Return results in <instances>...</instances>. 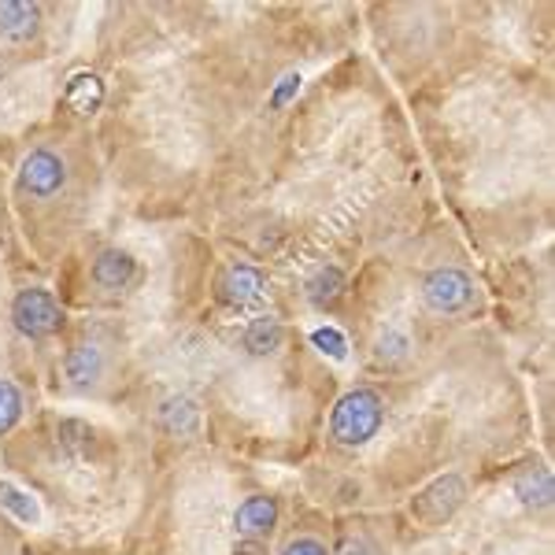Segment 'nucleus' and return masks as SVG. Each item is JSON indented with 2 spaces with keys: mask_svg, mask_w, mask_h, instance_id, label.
Wrapping results in <instances>:
<instances>
[{
  "mask_svg": "<svg viewBox=\"0 0 555 555\" xmlns=\"http://www.w3.org/2000/svg\"><path fill=\"white\" fill-rule=\"evenodd\" d=\"M385 423V400L374 389H352L334 404L330 415V437L341 449H363Z\"/></svg>",
  "mask_w": 555,
  "mask_h": 555,
  "instance_id": "1",
  "label": "nucleus"
},
{
  "mask_svg": "<svg viewBox=\"0 0 555 555\" xmlns=\"http://www.w3.org/2000/svg\"><path fill=\"white\" fill-rule=\"evenodd\" d=\"M12 326L30 341H44V337L64 330V308L49 289H23L12 300Z\"/></svg>",
  "mask_w": 555,
  "mask_h": 555,
  "instance_id": "2",
  "label": "nucleus"
},
{
  "mask_svg": "<svg viewBox=\"0 0 555 555\" xmlns=\"http://www.w3.org/2000/svg\"><path fill=\"white\" fill-rule=\"evenodd\" d=\"M423 297L429 304V311H437V315H460L474 300V282L460 267H437V271L426 274Z\"/></svg>",
  "mask_w": 555,
  "mask_h": 555,
  "instance_id": "3",
  "label": "nucleus"
},
{
  "mask_svg": "<svg viewBox=\"0 0 555 555\" xmlns=\"http://www.w3.org/2000/svg\"><path fill=\"white\" fill-rule=\"evenodd\" d=\"M467 500V486H463L460 474H444V478L429 481V486L411 500V515L426 526H441L444 518L460 512V504Z\"/></svg>",
  "mask_w": 555,
  "mask_h": 555,
  "instance_id": "4",
  "label": "nucleus"
},
{
  "mask_svg": "<svg viewBox=\"0 0 555 555\" xmlns=\"http://www.w3.org/2000/svg\"><path fill=\"white\" fill-rule=\"evenodd\" d=\"M67 182V164L56 156V152L49 149H34L30 156L20 164V185L23 193L38 196V201H44V196L60 193Z\"/></svg>",
  "mask_w": 555,
  "mask_h": 555,
  "instance_id": "5",
  "label": "nucleus"
},
{
  "mask_svg": "<svg viewBox=\"0 0 555 555\" xmlns=\"http://www.w3.org/2000/svg\"><path fill=\"white\" fill-rule=\"evenodd\" d=\"M278 526V500L274 496H248L234 515V530L245 541H259Z\"/></svg>",
  "mask_w": 555,
  "mask_h": 555,
  "instance_id": "6",
  "label": "nucleus"
},
{
  "mask_svg": "<svg viewBox=\"0 0 555 555\" xmlns=\"http://www.w3.org/2000/svg\"><path fill=\"white\" fill-rule=\"evenodd\" d=\"M104 104V82L101 75H93V70H78V75H70V82L64 89V107L70 115H78V119H89V115H96Z\"/></svg>",
  "mask_w": 555,
  "mask_h": 555,
  "instance_id": "7",
  "label": "nucleus"
},
{
  "mask_svg": "<svg viewBox=\"0 0 555 555\" xmlns=\"http://www.w3.org/2000/svg\"><path fill=\"white\" fill-rule=\"evenodd\" d=\"M133 274H138V263H133L130 253H122V248H104V253L93 259V282L107 293L127 289L133 282Z\"/></svg>",
  "mask_w": 555,
  "mask_h": 555,
  "instance_id": "8",
  "label": "nucleus"
},
{
  "mask_svg": "<svg viewBox=\"0 0 555 555\" xmlns=\"http://www.w3.org/2000/svg\"><path fill=\"white\" fill-rule=\"evenodd\" d=\"M41 12L26 0H0V38L4 41H30L38 34Z\"/></svg>",
  "mask_w": 555,
  "mask_h": 555,
  "instance_id": "9",
  "label": "nucleus"
},
{
  "mask_svg": "<svg viewBox=\"0 0 555 555\" xmlns=\"http://www.w3.org/2000/svg\"><path fill=\"white\" fill-rule=\"evenodd\" d=\"M263 274L256 271V267H248V263H237V267H230L227 274H222V282H219V297L227 300V304H253L259 293H263Z\"/></svg>",
  "mask_w": 555,
  "mask_h": 555,
  "instance_id": "10",
  "label": "nucleus"
},
{
  "mask_svg": "<svg viewBox=\"0 0 555 555\" xmlns=\"http://www.w3.org/2000/svg\"><path fill=\"white\" fill-rule=\"evenodd\" d=\"M515 496L522 500L526 507H548L555 496L552 486V470L548 467H530L515 478Z\"/></svg>",
  "mask_w": 555,
  "mask_h": 555,
  "instance_id": "11",
  "label": "nucleus"
},
{
  "mask_svg": "<svg viewBox=\"0 0 555 555\" xmlns=\"http://www.w3.org/2000/svg\"><path fill=\"white\" fill-rule=\"evenodd\" d=\"M101 374H104V352L96 345H78L67 352V378L75 382L78 389L93 385Z\"/></svg>",
  "mask_w": 555,
  "mask_h": 555,
  "instance_id": "12",
  "label": "nucleus"
},
{
  "mask_svg": "<svg viewBox=\"0 0 555 555\" xmlns=\"http://www.w3.org/2000/svg\"><path fill=\"white\" fill-rule=\"evenodd\" d=\"M245 348L253 356H271L282 348V326H278V319L271 315H259L248 322V330H245Z\"/></svg>",
  "mask_w": 555,
  "mask_h": 555,
  "instance_id": "13",
  "label": "nucleus"
},
{
  "mask_svg": "<svg viewBox=\"0 0 555 555\" xmlns=\"http://www.w3.org/2000/svg\"><path fill=\"white\" fill-rule=\"evenodd\" d=\"M159 418H164V426L171 429V434H193L201 411H196L193 400L171 397V400H164V408H159Z\"/></svg>",
  "mask_w": 555,
  "mask_h": 555,
  "instance_id": "14",
  "label": "nucleus"
},
{
  "mask_svg": "<svg viewBox=\"0 0 555 555\" xmlns=\"http://www.w3.org/2000/svg\"><path fill=\"white\" fill-rule=\"evenodd\" d=\"M345 289V274L337 267H322L308 278V297L311 304H334Z\"/></svg>",
  "mask_w": 555,
  "mask_h": 555,
  "instance_id": "15",
  "label": "nucleus"
},
{
  "mask_svg": "<svg viewBox=\"0 0 555 555\" xmlns=\"http://www.w3.org/2000/svg\"><path fill=\"white\" fill-rule=\"evenodd\" d=\"M0 504L8 507L20 522H38L41 512H38V504H34V496H26L23 489H15L12 481H0Z\"/></svg>",
  "mask_w": 555,
  "mask_h": 555,
  "instance_id": "16",
  "label": "nucleus"
},
{
  "mask_svg": "<svg viewBox=\"0 0 555 555\" xmlns=\"http://www.w3.org/2000/svg\"><path fill=\"white\" fill-rule=\"evenodd\" d=\"M23 418V392L15 382L0 378V437Z\"/></svg>",
  "mask_w": 555,
  "mask_h": 555,
  "instance_id": "17",
  "label": "nucleus"
},
{
  "mask_svg": "<svg viewBox=\"0 0 555 555\" xmlns=\"http://www.w3.org/2000/svg\"><path fill=\"white\" fill-rule=\"evenodd\" d=\"M56 437L67 452H86L89 441H93V429H89L82 418H64V423L56 426Z\"/></svg>",
  "mask_w": 555,
  "mask_h": 555,
  "instance_id": "18",
  "label": "nucleus"
},
{
  "mask_svg": "<svg viewBox=\"0 0 555 555\" xmlns=\"http://www.w3.org/2000/svg\"><path fill=\"white\" fill-rule=\"evenodd\" d=\"M311 345H315L322 356H330V360H345V356H348L345 334H341V330H334V326H319L315 334H311Z\"/></svg>",
  "mask_w": 555,
  "mask_h": 555,
  "instance_id": "19",
  "label": "nucleus"
},
{
  "mask_svg": "<svg viewBox=\"0 0 555 555\" xmlns=\"http://www.w3.org/2000/svg\"><path fill=\"white\" fill-rule=\"evenodd\" d=\"M374 356H378L382 363H404L408 360V337L397 334V330H389L385 337H378V348H374Z\"/></svg>",
  "mask_w": 555,
  "mask_h": 555,
  "instance_id": "20",
  "label": "nucleus"
},
{
  "mask_svg": "<svg viewBox=\"0 0 555 555\" xmlns=\"http://www.w3.org/2000/svg\"><path fill=\"white\" fill-rule=\"evenodd\" d=\"M297 93H300V75H297V70H289V75L278 78V89L271 93V107L278 112V107H285Z\"/></svg>",
  "mask_w": 555,
  "mask_h": 555,
  "instance_id": "21",
  "label": "nucleus"
},
{
  "mask_svg": "<svg viewBox=\"0 0 555 555\" xmlns=\"http://www.w3.org/2000/svg\"><path fill=\"white\" fill-rule=\"evenodd\" d=\"M282 555H330L326 544H319L315 537H297L282 548Z\"/></svg>",
  "mask_w": 555,
  "mask_h": 555,
  "instance_id": "22",
  "label": "nucleus"
},
{
  "mask_svg": "<svg viewBox=\"0 0 555 555\" xmlns=\"http://www.w3.org/2000/svg\"><path fill=\"white\" fill-rule=\"evenodd\" d=\"M334 555H371L366 552V544L363 541H356V537H345L341 544H337V552Z\"/></svg>",
  "mask_w": 555,
  "mask_h": 555,
  "instance_id": "23",
  "label": "nucleus"
},
{
  "mask_svg": "<svg viewBox=\"0 0 555 555\" xmlns=\"http://www.w3.org/2000/svg\"><path fill=\"white\" fill-rule=\"evenodd\" d=\"M234 555H267V552L259 548V541H241L234 548Z\"/></svg>",
  "mask_w": 555,
  "mask_h": 555,
  "instance_id": "24",
  "label": "nucleus"
}]
</instances>
